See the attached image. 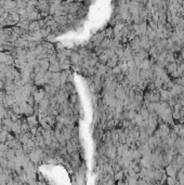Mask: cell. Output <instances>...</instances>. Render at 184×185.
I'll use <instances>...</instances> for the list:
<instances>
[{"label": "cell", "mask_w": 184, "mask_h": 185, "mask_svg": "<svg viewBox=\"0 0 184 185\" xmlns=\"http://www.w3.org/2000/svg\"><path fill=\"white\" fill-rule=\"evenodd\" d=\"M26 121H27V123H28V126H29V128H37V126H38V119H37L36 115H32V116H28L27 118H26Z\"/></svg>", "instance_id": "277c9868"}, {"label": "cell", "mask_w": 184, "mask_h": 185, "mask_svg": "<svg viewBox=\"0 0 184 185\" xmlns=\"http://www.w3.org/2000/svg\"><path fill=\"white\" fill-rule=\"evenodd\" d=\"M104 38H105L104 30L99 34H96V35L91 38V42H92V45H93V47H94V48H96V47H100V45H101V42L103 41Z\"/></svg>", "instance_id": "6da1fadb"}, {"label": "cell", "mask_w": 184, "mask_h": 185, "mask_svg": "<svg viewBox=\"0 0 184 185\" xmlns=\"http://www.w3.org/2000/svg\"><path fill=\"white\" fill-rule=\"evenodd\" d=\"M103 133H104V130L101 129V128H98L96 127V129H94V132H93V137H94V140L99 143V142H102V137H103Z\"/></svg>", "instance_id": "5b68a950"}, {"label": "cell", "mask_w": 184, "mask_h": 185, "mask_svg": "<svg viewBox=\"0 0 184 185\" xmlns=\"http://www.w3.org/2000/svg\"><path fill=\"white\" fill-rule=\"evenodd\" d=\"M165 69H166V71H167V74L169 75H171V74H173V73H176L177 71V69H178V64L174 62V63H168L167 64V66L165 67Z\"/></svg>", "instance_id": "8992f818"}, {"label": "cell", "mask_w": 184, "mask_h": 185, "mask_svg": "<svg viewBox=\"0 0 184 185\" xmlns=\"http://www.w3.org/2000/svg\"><path fill=\"white\" fill-rule=\"evenodd\" d=\"M121 178H122V172H118V173L116 174V177H115L116 180H120Z\"/></svg>", "instance_id": "d6986e66"}, {"label": "cell", "mask_w": 184, "mask_h": 185, "mask_svg": "<svg viewBox=\"0 0 184 185\" xmlns=\"http://www.w3.org/2000/svg\"><path fill=\"white\" fill-rule=\"evenodd\" d=\"M60 67H61V70H68L72 67V64H70V59L65 60V61H61L59 62Z\"/></svg>", "instance_id": "ba28073f"}, {"label": "cell", "mask_w": 184, "mask_h": 185, "mask_svg": "<svg viewBox=\"0 0 184 185\" xmlns=\"http://www.w3.org/2000/svg\"><path fill=\"white\" fill-rule=\"evenodd\" d=\"M180 59L182 61V63H184V49H182V51L180 52Z\"/></svg>", "instance_id": "ac0fdd59"}, {"label": "cell", "mask_w": 184, "mask_h": 185, "mask_svg": "<svg viewBox=\"0 0 184 185\" xmlns=\"http://www.w3.org/2000/svg\"><path fill=\"white\" fill-rule=\"evenodd\" d=\"M172 118H173V120H174V121H176V120L180 121V119H181L180 111H173V113H172Z\"/></svg>", "instance_id": "e0dca14e"}, {"label": "cell", "mask_w": 184, "mask_h": 185, "mask_svg": "<svg viewBox=\"0 0 184 185\" xmlns=\"http://www.w3.org/2000/svg\"><path fill=\"white\" fill-rule=\"evenodd\" d=\"M138 114H140L141 117H142L144 120H147V119H148V116H150V111H147V108L145 107V106H142V107H140Z\"/></svg>", "instance_id": "9c48e42d"}, {"label": "cell", "mask_w": 184, "mask_h": 185, "mask_svg": "<svg viewBox=\"0 0 184 185\" xmlns=\"http://www.w3.org/2000/svg\"><path fill=\"white\" fill-rule=\"evenodd\" d=\"M110 141H112L110 131V130H106V131H104V133H103V137H102V142H103V143H107V142H110Z\"/></svg>", "instance_id": "4fadbf2b"}, {"label": "cell", "mask_w": 184, "mask_h": 185, "mask_svg": "<svg viewBox=\"0 0 184 185\" xmlns=\"http://www.w3.org/2000/svg\"><path fill=\"white\" fill-rule=\"evenodd\" d=\"M104 34H105V37L106 38H112V36H113V28L108 27L106 29H104Z\"/></svg>", "instance_id": "9a60e30c"}, {"label": "cell", "mask_w": 184, "mask_h": 185, "mask_svg": "<svg viewBox=\"0 0 184 185\" xmlns=\"http://www.w3.org/2000/svg\"><path fill=\"white\" fill-rule=\"evenodd\" d=\"M159 94H160V102H168V101L172 100L173 96L172 94H171V92L170 91H168V90H162L160 89L159 90Z\"/></svg>", "instance_id": "7a4b0ae2"}, {"label": "cell", "mask_w": 184, "mask_h": 185, "mask_svg": "<svg viewBox=\"0 0 184 185\" xmlns=\"http://www.w3.org/2000/svg\"><path fill=\"white\" fill-rule=\"evenodd\" d=\"M118 62H119V57L115 54L113 57H110V59L108 60V62L106 63V66L108 67V68H114V67H116L118 65Z\"/></svg>", "instance_id": "52a82bcc"}, {"label": "cell", "mask_w": 184, "mask_h": 185, "mask_svg": "<svg viewBox=\"0 0 184 185\" xmlns=\"http://www.w3.org/2000/svg\"><path fill=\"white\" fill-rule=\"evenodd\" d=\"M112 71H113V75L114 76H117V75L121 74V68H120V66H116L114 67V68H112Z\"/></svg>", "instance_id": "2e32d148"}, {"label": "cell", "mask_w": 184, "mask_h": 185, "mask_svg": "<svg viewBox=\"0 0 184 185\" xmlns=\"http://www.w3.org/2000/svg\"><path fill=\"white\" fill-rule=\"evenodd\" d=\"M176 61H177L176 53L168 52V53H167V56H166V62H167V63H174Z\"/></svg>", "instance_id": "8fae6325"}, {"label": "cell", "mask_w": 184, "mask_h": 185, "mask_svg": "<svg viewBox=\"0 0 184 185\" xmlns=\"http://www.w3.org/2000/svg\"><path fill=\"white\" fill-rule=\"evenodd\" d=\"M81 57L79 55V53L77 51H74L72 52V54L70 56V64H72V66H77L78 64L80 63L81 61Z\"/></svg>", "instance_id": "3957f363"}, {"label": "cell", "mask_w": 184, "mask_h": 185, "mask_svg": "<svg viewBox=\"0 0 184 185\" xmlns=\"http://www.w3.org/2000/svg\"><path fill=\"white\" fill-rule=\"evenodd\" d=\"M49 71H51V73H53V74H55V73H61L62 70H61L60 64L59 63L50 64V66H49Z\"/></svg>", "instance_id": "30bf717a"}, {"label": "cell", "mask_w": 184, "mask_h": 185, "mask_svg": "<svg viewBox=\"0 0 184 185\" xmlns=\"http://www.w3.org/2000/svg\"><path fill=\"white\" fill-rule=\"evenodd\" d=\"M176 163H178V166H183L184 165V157L182 155H177V157H176Z\"/></svg>", "instance_id": "5bb4252c"}, {"label": "cell", "mask_w": 184, "mask_h": 185, "mask_svg": "<svg viewBox=\"0 0 184 185\" xmlns=\"http://www.w3.org/2000/svg\"><path fill=\"white\" fill-rule=\"evenodd\" d=\"M66 151L68 154H73L74 152H77L78 149L73 144H72V142L70 141H67L66 142Z\"/></svg>", "instance_id": "7c38bea8"}]
</instances>
